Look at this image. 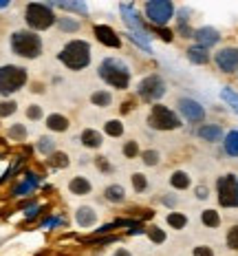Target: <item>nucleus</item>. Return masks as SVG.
Returning a JSON list of instances; mask_svg holds the SVG:
<instances>
[{"instance_id": "nucleus-1", "label": "nucleus", "mask_w": 238, "mask_h": 256, "mask_svg": "<svg viewBox=\"0 0 238 256\" xmlns=\"http://www.w3.org/2000/svg\"><path fill=\"white\" fill-rule=\"evenodd\" d=\"M57 60L71 71H82L91 64V44L84 40H71L57 53Z\"/></svg>"}, {"instance_id": "nucleus-2", "label": "nucleus", "mask_w": 238, "mask_h": 256, "mask_svg": "<svg viewBox=\"0 0 238 256\" xmlns=\"http://www.w3.org/2000/svg\"><path fill=\"white\" fill-rule=\"evenodd\" d=\"M97 75H100L106 84H110L113 89H119V91L128 89V84H130V69L126 67V62L117 60V57H106L100 64Z\"/></svg>"}, {"instance_id": "nucleus-3", "label": "nucleus", "mask_w": 238, "mask_h": 256, "mask_svg": "<svg viewBox=\"0 0 238 256\" xmlns=\"http://www.w3.org/2000/svg\"><path fill=\"white\" fill-rule=\"evenodd\" d=\"M11 51L20 57H27V60H35L42 53V38L35 36L34 31H27V29H20L11 34Z\"/></svg>"}, {"instance_id": "nucleus-4", "label": "nucleus", "mask_w": 238, "mask_h": 256, "mask_svg": "<svg viewBox=\"0 0 238 256\" xmlns=\"http://www.w3.org/2000/svg\"><path fill=\"white\" fill-rule=\"evenodd\" d=\"M24 20L31 29H38V31H44V29L53 27L57 22L55 14L51 11V5L49 2H29L24 7Z\"/></svg>"}, {"instance_id": "nucleus-5", "label": "nucleus", "mask_w": 238, "mask_h": 256, "mask_svg": "<svg viewBox=\"0 0 238 256\" xmlns=\"http://www.w3.org/2000/svg\"><path fill=\"white\" fill-rule=\"evenodd\" d=\"M27 84V69L5 64L0 67V95H14Z\"/></svg>"}, {"instance_id": "nucleus-6", "label": "nucleus", "mask_w": 238, "mask_h": 256, "mask_svg": "<svg viewBox=\"0 0 238 256\" xmlns=\"http://www.w3.org/2000/svg\"><path fill=\"white\" fill-rule=\"evenodd\" d=\"M146 16L148 20L157 27H163V24L170 22V18L174 16V5H172L170 0H150L146 2Z\"/></svg>"}, {"instance_id": "nucleus-7", "label": "nucleus", "mask_w": 238, "mask_h": 256, "mask_svg": "<svg viewBox=\"0 0 238 256\" xmlns=\"http://www.w3.org/2000/svg\"><path fill=\"white\" fill-rule=\"evenodd\" d=\"M219 188V203L225 208H238V177L223 175L216 183Z\"/></svg>"}, {"instance_id": "nucleus-8", "label": "nucleus", "mask_w": 238, "mask_h": 256, "mask_svg": "<svg viewBox=\"0 0 238 256\" xmlns=\"http://www.w3.org/2000/svg\"><path fill=\"white\" fill-rule=\"evenodd\" d=\"M148 124L153 128H157V130H174V128L181 126L179 117H176L170 109H166V106H161V104L153 106L150 117H148Z\"/></svg>"}, {"instance_id": "nucleus-9", "label": "nucleus", "mask_w": 238, "mask_h": 256, "mask_svg": "<svg viewBox=\"0 0 238 256\" xmlns=\"http://www.w3.org/2000/svg\"><path fill=\"white\" fill-rule=\"evenodd\" d=\"M137 93L141 95V100H146V102H157V100H161L163 93H166V84H163V80L159 75H148L139 82Z\"/></svg>"}, {"instance_id": "nucleus-10", "label": "nucleus", "mask_w": 238, "mask_h": 256, "mask_svg": "<svg viewBox=\"0 0 238 256\" xmlns=\"http://www.w3.org/2000/svg\"><path fill=\"white\" fill-rule=\"evenodd\" d=\"M216 64L223 73H234L238 71V49L236 47H227V49H221L216 53Z\"/></svg>"}, {"instance_id": "nucleus-11", "label": "nucleus", "mask_w": 238, "mask_h": 256, "mask_svg": "<svg viewBox=\"0 0 238 256\" xmlns=\"http://www.w3.org/2000/svg\"><path fill=\"white\" fill-rule=\"evenodd\" d=\"M179 110H181V113L186 115V119H190V122H203V119H205L203 106H201L199 102L190 100V97L179 100Z\"/></svg>"}, {"instance_id": "nucleus-12", "label": "nucleus", "mask_w": 238, "mask_h": 256, "mask_svg": "<svg viewBox=\"0 0 238 256\" xmlns=\"http://www.w3.org/2000/svg\"><path fill=\"white\" fill-rule=\"evenodd\" d=\"M119 11H121V16H124V22L130 27V34H137V36H146L148 31L143 29L141 20H139L137 11H135L133 5H119Z\"/></svg>"}, {"instance_id": "nucleus-13", "label": "nucleus", "mask_w": 238, "mask_h": 256, "mask_svg": "<svg viewBox=\"0 0 238 256\" xmlns=\"http://www.w3.org/2000/svg\"><path fill=\"white\" fill-rule=\"evenodd\" d=\"M93 34H95V38L100 40L104 47H110V49H119V47H121V38H119L110 27H106V24H95Z\"/></svg>"}, {"instance_id": "nucleus-14", "label": "nucleus", "mask_w": 238, "mask_h": 256, "mask_svg": "<svg viewBox=\"0 0 238 256\" xmlns=\"http://www.w3.org/2000/svg\"><path fill=\"white\" fill-rule=\"evenodd\" d=\"M194 38H196V42H199V47H212V44H216L221 40V36H219V31L216 29H212V27H201V29H196L194 31Z\"/></svg>"}, {"instance_id": "nucleus-15", "label": "nucleus", "mask_w": 238, "mask_h": 256, "mask_svg": "<svg viewBox=\"0 0 238 256\" xmlns=\"http://www.w3.org/2000/svg\"><path fill=\"white\" fill-rule=\"evenodd\" d=\"M75 221L80 228H91V225H95L97 221V212L93 208H88V205H84V208H80L75 212Z\"/></svg>"}, {"instance_id": "nucleus-16", "label": "nucleus", "mask_w": 238, "mask_h": 256, "mask_svg": "<svg viewBox=\"0 0 238 256\" xmlns=\"http://www.w3.org/2000/svg\"><path fill=\"white\" fill-rule=\"evenodd\" d=\"M80 142H82V146H86V148H100L102 144H104V137H102L100 130L86 128V130H82Z\"/></svg>"}, {"instance_id": "nucleus-17", "label": "nucleus", "mask_w": 238, "mask_h": 256, "mask_svg": "<svg viewBox=\"0 0 238 256\" xmlns=\"http://www.w3.org/2000/svg\"><path fill=\"white\" fill-rule=\"evenodd\" d=\"M68 190H71V195L84 197V195H91L93 185L86 177H75V179H71V183H68Z\"/></svg>"}, {"instance_id": "nucleus-18", "label": "nucleus", "mask_w": 238, "mask_h": 256, "mask_svg": "<svg viewBox=\"0 0 238 256\" xmlns=\"http://www.w3.org/2000/svg\"><path fill=\"white\" fill-rule=\"evenodd\" d=\"M104 199L110 201V203H124L126 201V190L119 183H113L104 190Z\"/></svg>"}, {"instance_id": "nucleus-19", "label": "nucleus", "mask_w": 238, "mask_h": 256, "mask_svg": "<svg viewBox=\"0 0 238 256\" xmlns=\"http://www.w3.org/2000/svg\"><path fill=\"white\" fill-rule=\"evenodd\" d=\"M47 126H49V130H55V133H64V130H68V119L64 117V115H57V113H53V115H49L47 117Z\"/></svg>"}, {"instance_id": "nucleus-20", "label": "nucleus", "mask_w": 238, "mask_h": 256, "mask_svg": "<svg viewBox=\"0 0 238 256\" xmlns=\"http://www.w3.org/2000/svg\"><path fill=\"white\" fill-rule=\"evenodd\" d=\"M187 57H190V62H194V64H207V62H210V53H207V49L199 47V44L187 49Z\"/></svg>"}, {"instance_id": "nucleus-21", "label": "nucleus", "mask_w": 238, "mask_h": 256, "mask_svg": "<svg viewBox=\"0 0 238 256\" xmlns=\"http://www.w3.org/2000/svg\"><path fill=\"white\" fill-rule=\"evenodd\" d=\"M199 137L205 142H219L223 137V130L219 126H201L199 128Z\"/></svg>"}, {"instance_id": "nucleus-22", "label": "nucleus", "mask_w": 238, "mask_h": 256, "mask_svg": "<svg viewBox=\"0 0 238 256\" xmlns=\"http://www.w3.org/2000/svg\"><path fill=\"white\" fill-rule=\"evenodd\" d=\"M225 152L232 157H238V130L225 135Z\"/></svg>"}, {"instance_id": "nucleus-23", "label": "nucleus", "mask_w": 238, "mask_h": 256, "mask_svg": "<svg viewBox=\"0 0 238 256\" xmlns=\"http://www.w3.org/2000/svg\"><path fill=\"white\" fill-rule=\"evenodd\" d=\"M53 7H57V9H64V11H77V14H86L88 11V7L84 5V2H49Z\"/></svg>"}, {"instance_id": "nucleus-24", "label": "nucleus", "mask_w": 238, "mask_h": 256, "mask_svg": "<svg viewBox=\"0 0 238 256\" xmlns=\"http://www.w3.org/2000/svg\"><path fill=\"white\" fill-rule=\"evenodd\" d=\"M170 185L176 190H186L187 185H190V177H187L186 172L176 170V172H172V177H170Z\"/></svg>"}, {"instance_id": "nucleus-25", "label": "nucleus", "mask_w": 238, "mask_h": 256, "mask_svg": "<svg viewBox=\"0 0 238 256\" xmlns=\"http://www.w3.org/2000/svg\"><path fill=\"white\" fill-rule=\"evenodd\" d=\"M91 102L95 106H102V109H106V106H110V102H113V95L108 93V91H95V93L91 95Z\"/></svg>"}, {"instance_id": "nucleus-26", "label": "nucleus", "mask_w": 238, "mask_h": 256, "mask_svg": "<svg viewBox=\"0 0 238 256\" xmlns=\"http://www.w3.org/2000/svg\"><path fill=\"white\" fill-rule=\"evenodd\" d=\"M104 130L110 137H121V135H124V124L119 122V119H110V122L104 124Z\"/></svg>"}, {"instance_id": "nucleus-27", "label": "nucleus", "mask_w": 238, "mask_h": 256, "mask_svg": "<svg viewBox=\"0 0 238 256\" xmlns=\"http://www.w3.org/2000/svg\"><path fill=\"white\" fill-rule=\"evenodd\" d=\"M201 221H203V225H207V228H219L221 225V217L214 210H205V212L201 214Z\"/></svg>"}, {"instance_id": "nucleus-28", "label": "nucleus", "mask_w": 238, "mask_h": 256, "mask_svg": "<svg viewBox=\"0 0 238 256\" xmlns=\"http://www.w3.org/2000/svg\"><path fill=\"white\" fill-rule=\"evenodd\" d=\"M9 137L14 139V142H24V139H27V128H24L22 124H14V126L9 128Z\"/></svg>"}, {"instance_id": "nucleus-29", "label": "nucleus", "mask_w": 238, "mask_h": 256, "mask_svg": "<svg viewBox=\"0 0 238 256\" xmlns=\"http://www.w3.org/2000/svg\"><path fill=\"white\" fill-rule=\"evenodd\" d=\"M168 223H170L174 230H183L186 228V223H187V219L183 217V214H179V212H172V214H168Z\"/></svg>"}, {"instance_id": "nucleus-30", "label": "nucleus", "mask_w": 238, "mask_h": 256, "mask_svg": "<svg viewBox=\"0 0 238 256\" xmlns=\"http://www.w3.org/2000/svg\"><path fill=\"white\" fill-rule=\"evenodd\" d=\"M221 97H223V100L238 113V93H234L232 89H223V91H221Z\"/></svg>"}, {"instance_id": "nucleus-31", "label": "nucleus", "mask_w": 238, "mask_h": 256, "mask_svg": "<svg viewBox=\"0 0 238 256\" xmlns=\"http://www.w3.org/2000/svg\"><path fill=\"white\" fill-rule=\"evenodd\" d=\"M38 150L42 152V155H53V150H55V142H53L51 137H42L38 142Z\"/></svg>"}, {"instance_id": "nucleus-32", "label": "nucleus", "mask_w": 238, "mask_h": 256, "mask_svg": "<svg viewBox=\"0 0 238 256\" xmlns=\"http://www.w3.org/2000/svg\"><path fill=\"white\" fill-rule=\"evenodd\" d=\"M57 24H60L62 31H68V34H73V31L80 29V22H77V20H71V18H57Z\"/></svg>"}, {"instance_id": "nucleus-33", "label": "nucleus", "mask_w": 238, "mask_h": 256, "mask_svg": "<svg viewBox=\"0 0 238 256\" xmlns=\"http://www.w3.org/2000/svg\"><path fill=\"white\" fill-rule=\"evenodd\" d=\"M16 110H18V104H16V102H11V100L0 102V117H9Z\"/></svg>"}, {"instance_id": "nucleus-34", "label": "nucleus", "mask_w": 238, "mask_h": 256, "mask_svg": "<svg viewBox=\"0 0 238 256\" xmlns=\"http://www.w3.org/2000/svg\"><path fill=\"white\" fill-rule=\"evenodd\" d=\"M146 234H148V238H150L153 243H163V241H166V232H163L161 228H148Z\"/></svg>"}, {"instance_id": "nucleus-35", "label": "nucleus", "mask_w": 238, "mask_h": 256, "mask_svg": "<svg viewBox=\"0 0 238 256\" xmlns=\"http://www.w3.org/2000/svg\"><path fill=\"white\" fill-rule=\"evenodd\" d=\"M133 188L137 190V192H143V190L148 188L146 175H141V172H135V175H133Z\"/></svg>"}, {"instance_id": "nucleus-36", "label": "nucleus", "mask_w": 238, "mask_h": 256, "mask_svg": "<svg viewBox=\"0 0 238 256\" xmlns=\"http://www.w3.org/2000/svg\"><path fill=\"white\" fill-rule=\"evenodd\" d=\"M49 162H51L55 168H67L68 166V157L64 155V152H53Z\"/></svg>"}, {"instance_id": "nucleus-37", "label": "nucleus", "mask_w": 238, "mask_h": 256, "mask_svg": "<svg viewBox=\"0 0 238 256\" xmlns=\"http://www.w3.org/2000/svg\"><path fill=\"white\" fill-rule=\"evenodd\" d=\"M34 188H35L34 183H29V181L24 179L22 183L18 185V188H14V197H24V195H31V192H34Z\"/></svg>"}, {"instance_id": "nucleus-38", "label": "nucleus", "mask_w": 238, "mask_h": 256, "mask_svg": "<svg viewBox=\"0 0 238 256\" xmlns=\"http://www.w3.org/2000/svg\"><path fill=\"white\" fill-rule=\"evenodd\" d=\"M141 159H143L146 166H157L159 164V152L157 150H146V152H141Z\"/></svg>"}, {"instance_id": "nucleus-39", "label": "nucleus", "mask_w": 238, "mask_h": 256, "mask_svg": "<svg viewBox=\"0 0 238 256\" xmlns=\"http://www.w3.org/2000/svg\"><path fill=\"white\" fill-rule=\"evenodd\" d=\"M124 155L128 157V159L137 157V155H139V144H137V142H126V146H124Z\"/></svg>"}, {"instance_id": "nucleus-40", "label": "nucleus", "mask_w": 238, "mask_h": 256, "mask_svg": "<svg viewBox=\"0 0 238 256\" xmlns=\"http://www.w3.org/2000/svg\"><path fill=\"white\" fill-rule=\"evenodd\" d=\"M227 245L232 247V250H238V225H234V228L229 230V234H227Z\"/></svg>"}, {"instance_id": "nucleus-41", "label": "nucleus", "mask_w": 238, "mask_h": 256, "mask_svg": "<svg viewBox=\"0 0 238 256\" xmlns=\"http://www.w3.org/2000/svg\"><path fill=\"white\" fill-rule=\"evenodd\" d=\"M27 117L29 119H40V117H42V109H40L38 104H31L27 109Z\"/></svg>"}, {"instance_id": "nucleus-42", "label": "nucleus", "mask_w": 238, "mask_h": 256, "mask_svg": "<svg viewBox=\"0 0 238 256\" xmlns=\"http://www.w3.org/2000/svg\"><path fill=\"white\" fill-rule=\"evenodd\" d=\"M119 241V237H104V238H86V243H97V245H108V243Z\"/></svg>"}, {"instance_id": "nucleus-43", "label": "nucleus", "mask_w": 238, "mask_h": 256, "mask_svg": "<svg viewBox=\"0 0 238 256\" xmlns=\"http://www.w3.org/2000/svg\"><path fill=\"white\" fill-rule=\"evenodd\" d=\"M194 256H214V252L207 245H199V247H194Z\"/></svg>"}, {"instance_id": "nucleus-44", "label": "nucleus", "mask_w": 238, "mask_h": 256, "mask_svg": "<svg viewBox=\"0 0 238 256\" xmlns=\"http://www.w3.org/2000/svg\"><path fill=\"white\" fill-rule=\"evenodd\" d=\"M95 166L100 168V170H106V172L110 170V164L106 162V157H95Z\"/></svg>"}, {"instance_id": "nucleus-45", "label": "nucleus", "mask_w": 238, "mask_h": 256, "mask_svg": "<svg viewBox=\"0 0 238 256\" xmlns=\"http://www.w3.org/2000/svg\"><path fill=\"white\" fill-rule=\"evenodd\" d=\"M38 212H40V205H38V203H34L31 208H27L24 217H27V219H35V217H38Z\"/></svg>"}, {"instance_id": "nucleus-46", "label": "nucleus", "mask_w": 238, "mask_h": 256, "mask_svg": "<svg viewBox=\"0 0 238 256\" xmlns=\"http://www.w3.org/2000/svg\"><path fill=\"white\" fill-rule=\"evenodd\" d=\"M57 223H62V219H47V221H42V228H55Z\"/></svg>"}, {"instance_id": "nucleus-47", "label": "nucleus", "mask_w": 238, "mask_h": 256, "mask_svg": "<svg viewBox=\"0 0 238 256\" xmlns=\"http://www.w3.org/2000/svg\"><path fill=\"white\" fill-rule=\"evenodd\" d=\"M159 36H161L166 42H172V31H168V29H159Z\"/></svg>"}, {"instance_id": "nucleus-48", "label": "nucleus", "mask_w": 238, "mask_h": 256, "mask_svg": "<svg viewBox=\"0 0 238 256\" xmlns=\"http://www.w3.org/2000/svg\"><path fill=\"white\" fill-rule=\"evenodd\" d=\"M196 197H199V199H207V188L199 185V188H196Z\"/></svg>"}, {"instance_id": "nucleus-49", "label": "nucleus", "mask_w": 238, "mask_h": 256, "mask_svg": "<svg viewBox=\"0 0 238 256\" xmlns=\"http://www.w3.org/2000/svg\"><path fill=\"white\" fill-rule=\"evenodd\" d=\"M113 256H133V254H130V252L128 250H124V247H119V250L117 252H115V254Z\"/></svg>"}, {"instance_id": "nucleus-50", "label": "nucleus", "mask_w": 238, "mask_h": 256, "mask_svg": "<svg viewBox=\"0 0 238 256\" xmlns=\"http://www.w3.org/2000/svg\"><path fill=\"white\" fill-rule=\"evenodd\" d=\"M9 7V0H0V9H7Z\"/></svg>"}]
</instances>
